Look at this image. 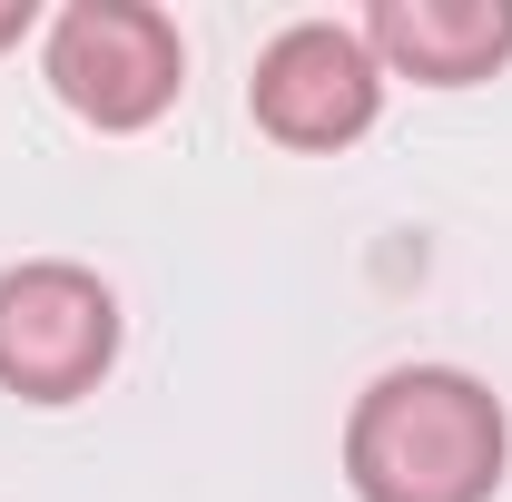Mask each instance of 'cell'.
Segmentation results:
<instances>
[{
    "label": "cell",
    "instance_id": "3",
    "mask_svg": "<svg viewBox=\"0 0 512 502\" xmlns=\"http://www.w3.org/2000/svg\"><path fill=\"white\" fill-rule=\"evenodd\" d=\"M119 306L89 266H10L0 276V384L30 404H69L109 375Z\"/></svg>",
    "mask_w": 512,
    "mask_h": 502
},
{
    "label": "cell",
    "instance_id": "1",
    "mask_svg": "<svg viewBox=\"0 0 512 502\" xmlns=\"http://www.w3.org/2000/svg\"><path fill=\"white\" fill-rule=\"evenodd\" d=\"M345 473L365 502H483L503 483V404L473 375L404 365L355 404Z\"/></svg>",
    "mask_w": 512,
    "mask_h": 502
},
{
    "label": "cell",
    "instance_id": "4",
    "mask_svg": "<svg viewBox=\"0 0 512 502\" xmlns=\"http://www.w3.org/2000/svg\"><path fill=\"white\" fill-rule=\"evenodd\" d=\"M375 99H384V60L365 50V30H335V20H296L256 60V119L286 148H345V138H365Z\"/></svg>",
    "mask_w": 512,
    "mask_h": 502
},
{
    "label": "cell",
    "instance_id": "6",
    "mask_svg": "<svg viewBox=\"0 0 512 502\" xmlns=\"http://www.w3.org/2000/svg\"><path fill=\"white\" fill-rule=\"evenodd\" d=\"M30 30V0H0V40H20Z\"/></svg>",
    "mask_w": 512,
    "mask_h": 502
},
{
    "label": "cell",
    "instance_id": "2",
    "mask_svg": "<svg viewBox=\"0 0 512 502\" xmlns=\"http://www.w3.org/2000/svg\"><path fill=\"white\" fill-rule=\"evenodd\" d=\"M178 69L188 50H178L168 10H148V0H79L50 30V89L89 128H148L178 99Z\"/></svg>",
    "mask_w": 512,
    "mask_h": 502
},
{
    "label": "cell",
    "instance_id": "5",
    "mask_svg": "<svg viewBox=\"0 0 512 502\" xmlns=\"http://www.w3.org/2000/svg\"><path fill=\"white\" fill-rule=\"evenodd\" d=\"M365 50L414 69V79H434V89L493 79L512 60V0H375Z\"/></svg>",
    "mask_w": 512,
    "mask_h": 502
}]
</instances>
